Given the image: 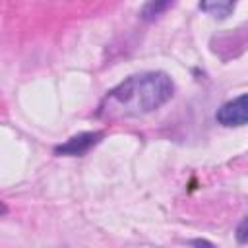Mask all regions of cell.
Segmentation results:
<instances>
[{
    "mask_svg": "<svg viewBox=\"0 0 248 248\" xmlns=\"http://www.w3.org/2000/svg\"><path fill=\"white\" fill-rule=\"evenodd\" d=\"M103 136H105V132H83V134L72 136L66 143L58 145V147L54 149V153H56V155H72V157L83 155V153H87L93 145H97V143L103 140Z\"/></svg>",
    "mask_w": 248,
    "mask_h": 248,
    "instance_id": "3957f363",
    "label": "cell"
},
{
    "mask_svg": "<svg viewBox=\"0 0 248 248\" xmlns=\"http://www.w3.org/2000/svg\"><path fill=\"white\" fill-rule=\"evenodd\" d=\"M215 118L221 126H227V128H236V126L248 124V93L238 95L232 101L225 103L217 110Z\"/></svg>",
    "mask_w": 248,
    "mask_h": 248,
    "instance_id": "7a4b0ae2",
    "label": "cell"
},
{
    "mask_svg": "<svg viewBox=\"0 0 248 248\" xmlns=\"http://www.w3.org/2000/svg\"><path fill=\"white\" fill-rule=\"evenodd\" d=\"M236 2L238 0H200V10L217 19H225L234 10Z\"/></svg>",
    "mask_w": 248,
    "mask_h": 248,
    "instance_id": "277c9868",
    "label": "cell"
},
{
    "mask_svg": "<svg viewBox=\"0 0 248 248\" xmlns=\"http://www.w3.org/2000/svg\"><path fill=\"white\" fill-rule=\"evenodd\" d=\"M236 240L240 242V244H246L248 242V215L238 223V227H236Z\"/></svg>",
    "mask_w": 248,
    "mask_h": 248,
    "instance_id": "8992f818",
    "label": "cell"
},
{
    "mask_svg": "<svg viewBox=\"0 0 248 248\" xmlns=\"http://www.w3.org/2000/svg\"><path fill=\"white\" fill-rule=\"evenodd\" d=\"M176 0H147V4L141 8V17L145 21L157 19L161 14H165Z\"/></svg>",
    "mask_w": 248,
    "mask_h": 248,
    "instance_id": "5b68a950",
    "label": "cell"
},
{
    "mask_svg": "<svg viewBox=\"0 0 248 248\" xmlns=\"http://www.w3.org/2000/svg\"><path fill=\"white\" fill-rule=\"evenodd\" d=\"M174 93L172 79L163 72H143L126 78L107 93L99 107V116L114 120L141 116L163 107Z\"/></svg>",
    "mask_w": 248,
    "mask_h": 248,
    "instance_id": "6da1fadb",
    "label": "cell"
},
{
    "mask_svg": "<svg viewBox=\"0 0 248 248\" xmlns=\"http://www.w3.org/2000/svg\"><path fill=\"white\" fill-rule=\"evenodd\" d=\"M192 244H205V246H211V242H207V240H192Z\"/></svg>",
    "mask_w": 248,
    "mask_h": 248,
    "instance_id": "52a82bcc",
    "label": "cell"
}]
</instances>
